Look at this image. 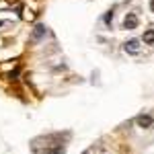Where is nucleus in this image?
I'll use <instances>...</instances> for the list:
<instances>
[{
  "instance_id": "1",
  "label": "nucleus",
  "mask_w": 154,
  "mask_h": 154,
  "mask_svg": "<svg viewBox=\"0 0 154 154\" xmlns=\"http://www.w3.org/2000/svg\"><path fill=\"white\" fill-rule=\"evenodd\" d=\"M123 49H125L128 54H138V51H140V41H138V39H130V41H125Z\"/></svg>"
},
{
  "instance_id": "2",
  "label": "nucleus",
  "mask_w": 154,
  "mask_h": 154,
  "mask_svg": "<svg viewBox=\"0 0 154 154\" xmlns=\"http://www.w3.org/2000/svg\"><path fill=\"white\" fill-rule=\"evenodd\" d=\"M123 27H125V29H136V27H138V14H134V12H130V14H128V17H125V21H123Z\"/></svg>"
},
{
  "instance_id": "3",
  "label": "nucleus",
  "mask_w": 154,
  "mask_h": 154,
  "mask_svg": "<svg viewBox=\"0 0 154 154\" xmlns=\"http://www.w3.org/2000/svg\"><path fill=\"white\" fill-rule=\"evenodd\" d=\"M136 123H138L140 128H150V125H152V117H150V115H140V117L136 119Z\"/></svg>"
},
{
  "instance_id": "4",
  "label": "nucleus",
  "mask_w": 154,
  "mask_h": 154,
  "mask_svg": "<svg viewBox=\"0 0 154 154\" xmlns=\"http://www.w3.org/2000/svg\"><path fill=\"white\" fill-rule=\"evenodd\" d=\"M142 41L146 43V45H152V43H154V29H148V31H144Z\"/></svg>"
},
{
  "instance_id": "5",
  "label": "nucleus",
  "mask_w": 154,
  "mask_h": 154,
  "mask_svg": "<svg viewBox=\"0 0 154 154\" xmlns=\"http://www.w3.org/2000/svg\"><path fill=\"white\" fill-rule=\"evenodd\" d=\"M43 35H45V27L43 25H37L35 31H33V39H41Z\"/></svg>"
},
{
  "instance_id": "6",
  "label": "nucleus",
  "mask_w": 154,
  "mask_h": 154,
  "mask_svg": "<svg viewBox=\"0 0 154 154\" xmlns=\"http://www.w3.org/2000/svg\"><path fill=\"white\" fill-rule=\"evenodd\" d=\"M111 19H113V12L109 11V12L105 14V23H111Z\"/></svg>"
},
{
  "instance_id": "7",
  "label": "nucleus",
  "mask_w": 154,
  "mask_h": 154,
  "mask_svg": "<svg viewBox=\"0 0 154 154\" xmlns=\"http://www.w3.org/2000/svg\"><path fill=\"white\" fill-rule=\"evenodd\" d=\"M17 74H19V68H17V70H12L11 74H8V78H11V80H14V78H17Z\"/></svg>"
},
{
  "instance_id": "8",
  "label": "nucleus",
  "mask_w": 154,
  "mask_h": 154,
  "mask_svg": "<svg viewBox=\"0 0 154 154\" xmlns=\"http://www.w3.org/2000/svg\"><path fill=\"white\" fill-rule=\"evenodd\" d=\"M150 11L154 12V0H152V2H150Z\"/></svg>"
},
{
  "instance_id": "9",
  "label": "nucleus",
  "mask_w": 154,
  "mask_h": 154,
  "mask_svg": "<svg viewBox=\"0 0 154 154\" xmlns=\"http://www.w3.org/2000/svg\"><path fill=\"white\" fill-rule=\"evenodd\" d=\"M0 27H2V21H0Z\"/></svg>"
},
{
  "instance_id": "10",
  "label": "nucleus",
  "mask_w": 154,
  "mask_h": 154,
  "mask_svg": "<svg viewBox=\"0 0 154 154\" xmlns=\"http://www.w3.org/2000/svg\"><path fill=\"white\" fill-rule=\"evenodd\" d=\"M84 154H91V152H84Z\"/></svg>"
}]
</instances>
